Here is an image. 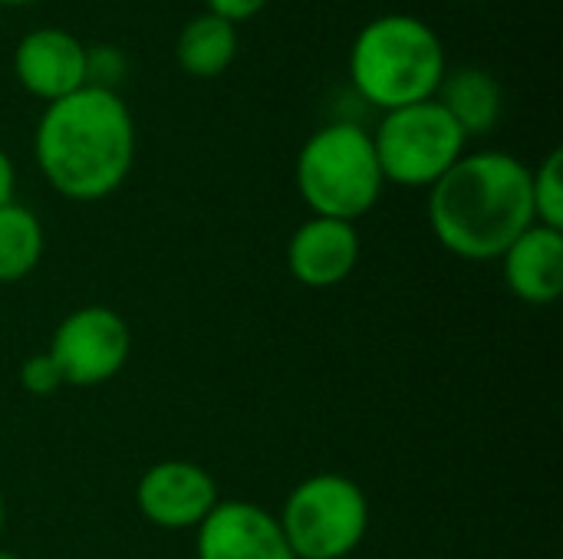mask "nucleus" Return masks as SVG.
Listing matches in <instances>:
<instances>
[{"mask_svg": "<svg viewBox=\"0 0 563 559\" xmlns=\"http://www.w3.org/2000/svg\"><path fill=\"white\" fill-rule=\"evenodd\" d=\"M360 260V234L350 221L310 217L287 244V270L297 283L327 290L343 283Z\"/></svg>", "mask_w": 563, "mask_h": 559, "instance_id": "9b49d317", "label": "nucleus"}, {"mask_svg": "<svg viewBox=\"0 0 563 559\" xmlns=\"http://www.w3.org/2000/svg\"><path fill=\"white\" fill-rule=\"evenodd\" d=\"M125 69H129V63H125L122 49L106 46V43L86 46V86L115 92V86L125 79Z\"/></svg>", "mask_w": 563, "mask_h": 559, "instance_id": "f3484780", "label": "nucleus"}, {"mask_svg": "<svg viewBox=\"0 0 563 559\" xmlns=\"http://www.w3.org/2000/svg\"><path fill=\"white\" fill-rule=\"evenodd\" d=\"M198 559H297L280 521L261 504L218 501L198 527Z\"/></svg>", "mask_w": 563, "mask_h": 559, "instance_id": "1a4fd4ad", "label": "nucleus"}, {"mask_svg": "<svg viewBox=\"0 0 563 559\" xmlns=\"http://www.w3.org/2000/svg\"><path fill=\"white\" fill-rule=\"evenodd\" d=\"M472 3H475V0H472Z\"/></svg>", "mask_w": 563, "mask_h": 559, "instance_id": "b1692460", "label": "nucleus"}, {"mask_svg": "<svg viewBox=\"0 0 563 559\" xmlns=\"http://www.w3.org/2000/svg\"><path fill=\"white\" fill-rule=\"evenodd\" d=\"M267 3L271 0H205L208 13H214L221 20H231L234 26L244 23V20H251V16H257Z\"/></svg>", "mask_w": 563, "mask_h": 559, "instance_id": "6ab92c4d", "label": "nucleus"}, {"mask_svg": "<svg viewBox=\"0 0 563 559\" xmlns=\"http://www.w3.org/2000/svg\"><path fill=\"white\" fill-rule=\"evenodd\" d=\"M429 224L445 250L498 260L534 221L531 168L508 152L462 155L429 188Z\"/></svg>", "mask_w": 563, "mask_h": 559, "instance_id": "f03ea898", "label": "nucleus"}, {"mask_svg": "<svg viewBox=\"0 0 563 559\" xmlns=\"http://www.w3.org/2000/svg\"><path fill=\"white\" fill-rule=\"evenodd\" d=\"M531 198H534V221L544 227L563 231V152L554 148L538 171H531Z\"/></svg>", "mask_w": 563, "mask_h": 559, "instance_id": "dca6fc26", "label": "nucleus"}, {"mask_svg": "<svg viewBox=\"0 0 563 559\" xmlns=\"http://www.w3.org/2000/svg\"><path fill=\"white\" fill-rule=\"evenodd\" d=\"M383 185L373 135L356 122L317 128L297 155V191L313 217L356 224L373 211Z\"/></svg>", "mask_w": 563, "mask_h": 559, "instance_id": "20e7f679", "label": "nucleus"}, {"mask_svg": "<svg viewBox=\"0 0 563 559\" xmlns=\"http://www.w3.org/2000/svg\"><path fill=\"white\" fill-rule=\"evenodd\" d=\"M277 521L297 559H343L366 537L369 504L353 478L313 474L290 491Z\"/></svg>", "mask_w": 563, "mask_h": 559, "instance_id": "39448f33", "label": "nucleus"}, {"mask_svg": "<svg viewBox=\"0 0 563 559\" xmlns=\"http://www.w3.org/2000/svg\"><path fill=\"white\" fill-rule=\"evenodd\" d=\"M40 257H43L40 217L16 201L0 204V283H16L30 277Z\"/></svg>", "mask_w": 563, "mask_h": 559, "instance_id": "2eb2a0df", "label": "nucleus"}, {"mask_svg": "<svg viewBox=\"0 0 563 559\" xmlns=\"http://www.w3.org/2000/svg\"><path fill=\"white\" fill-rule=\"evenodd\" d=\"M0 530H3V494H0Z\"/></svg>", "mask_w": 563, "mask_h": 559, "instance_id": "4be33fe9", "label": "nucleus"}, {"mask_svg": "<svg viewBox=\"0 0 563 559\" xmlns=\"http://www.w3.org/2000/svg\"><path fill=\"white\" fill-rule=\"evenodd\" d=\"M13 188H16V171H13L10 155L0 148V204L13 201Z\"/></svg>", "mask_w": 563, "mask_h": 559, "instance_id": "aec40b11", "label": "nucleus"}, {"mask_svg": "<svg viewBox=\"0 0 563 559\" xmlns=\"http://www.w3.org/2000/svg\"><path fill=\"white\" fill-rule=\"evenodd\" d=\"M0 3H7V7H26V3H40V0H0Z\"/></svg>", "mask_w": 563, "mask_h": 559, "instance_id": "412c9836", "label": "nucleus"}, {"mask_svg": "<svg viewBox=\"0 0 563 559\" xmlns=\"http://www.w3.org/2000/svg\"><path fill=\"white\" fill-rule=\"evenodd\" d=\"M435 102L459 122L465 138H472V135H488L498 125L505 109V92L488 69L459 66V69H445Z\"/></svg>", "mask_w": 563, "mask_h": 559, "instance_id": "ddd939ff", "label": "nucleus"}, {"mask_svg": "<svg viewBox=\"0 0 563 559\" xmlns=\"http://www.w3.org/2000/svg\"><path fill=\"white\" fill-rule=\"evenodd\" d=\"M135 504L142 517L162 530H198L218 504V488L214 478L191 461H158L142 474Z\"/></svg>", "mask_w": 563, "mask_h": 559, "instance_id": "6e6552de", "label": "nucleus"}, {"mask_svg": "<svg viewBox=\"0 0 563 559\" xmlns=\"http://www.w3.org/2000/svg\"><path fill=\"white\" fill-rule=\"evenodd\" d=\"M445 69L439 33L412 13L369 20L350 46L353 89L383 112L435 99Z\"/></svg>", "mask_w": 563, "mask_h": 559, "instance_id": "7ed1b4c3", "label": "nucleus"}, {"mask_svg": "<svg viewBox=\"0 0 563 559\" xmlns=\"http://www.w3.org/2000/svg\"><path fill=\"white\" fill-rule=\"evenodd\" d=\"M369 135L383 178L402 188H432L468 145L459 122L435 99L383 112Z\"/></svg>", "mask_w": 563, "mask_h": 559, "instance_id": "423d86ee", "label": "nucleus"}, {"mask_svg": "<svg viewBox=\"0 0 563 559\" xmlns=\"http://www.w3.org/2000/svg\"><path fill=\"white\" fill-rule=\"evenodd\" d=\"M33 155L56 194L69 201L109 198L135 161L132 112L119 92L82 86L43 109Z\"/></svg>", "mask_w": 563, "mask_h": 559, "instance_id": "f257e3e1", "label": "nucleus"}, {"mask_svg": "<svg viewBox=\"0 0 563 559\" xmlns=\"http://www.w3.org/2000/svg\"><path fill=\"white\" fill-rule=\"evenodd\" d=\"M501 273L508 290L531 303L548 306L563 293V231L531 224L501 257Z\"/></svg>", "mask_w": 563, "mask_h": 559, "instance_id": "f8f14e48", "label": "nucleus"}, {"mask_svg": "<svg viewBox=\"0 0 563 559\" xmlns=\"http://www.w3.org/2000/svg\"><path fill=\"white\" fill-rule=\"evenodd\" d=\"M20 86L46 105L86 86V43L59 26H36L13 49Z\"/></svg>", "mask_w": 563, "mask_h": 559, "instance_id": "9d476101", "label": "nucleus"}, {"mask_svg": "<svg viewBox=\"0 0 563 559\" xmlns=\"http://www.w3.org/2000/svg\"><path fill=\"white\" fill-rule=\"evenodd\" d=\"M178 66L195 79H214L221 76L234 56H238V26L231 20H221L214 13H195L175 43Z\"/></svg>", "mask_w": 563, "mask_h": 559, "instance_id": "4468645a", "label": "nucleus"}, {"mask_svg": "<svg viewBox=\"0 0 563 559\" xmlns=\"http://www.w3.org/2000/svg\"><path fill=\"white\" fill-rule=\"evenodd\" d=\"M20 385L30 392V395H53L63 389V376L59 369L53 366V359L43 353V356H30L23 366H20Z\"/></svg>", "mask_w": 563, "mask_h": 559, "instance_id": "a211bd4d", "label": "nucleus"}, {"mask_svg": "<svg viewBox=\"0 0 563 559\" xmlns=\"http://www.w3.org/2000/svg\"><path fill=\"white\" fill-rule=\"evenodd\" d=\"M132 333L109 306L73 310L53 333L46 356L63 376V385H102L129 362Z\"/></svg>", "mask_w": 563, "mask_h": 559, "instance_id": "0eeeda50", "label": "nucleus"}, {"mask_svg": "<svg viewBox=\"0 0 563 559\" xmlns=\"http://www.w3.org/2000/svg\"><path fill=\"white\" fill-rule=\"evenodd\" d=\"M0 559H20V557H13V554H7V550H0Z\"/></svg>", "mask_w": 563, "mask_h": 559, "instance_id": "5701e85b", "label": "nucleus"}]
</instances>
